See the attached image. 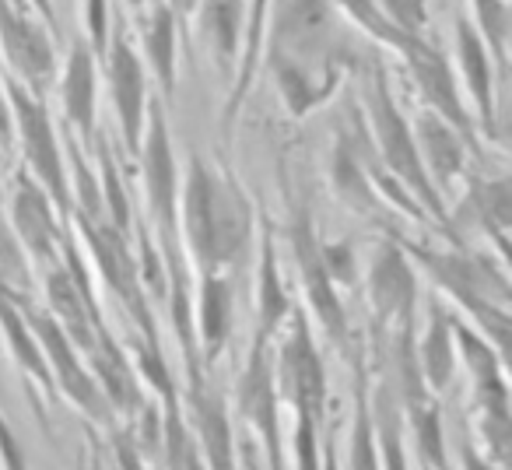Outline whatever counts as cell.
I'll return each instance as SVG.
<instances>
[{"label":"cell","instance_id":"6da1fadb","mask_svg":"<svg viewBox=\"0 0 512 470\" xmlns=\"http://www.w3.org/2000/svg\"><path fill=\"white\" fill-rule=\"evenodd\" d=\"M260 211L242 183L211 158L193 155L183 165L179 239L197 274H232L249 257Z\"/></svg>","mask_w":512,"mask_h":470},{"label":"cell","instance_id":"d590c367","mask_svg":"<svg viewBox=\"0 0 512 470\" xmlns=\"http://www.w3.org/2000/svg\"><path fill=\"white\" fill-rule=\"evenodd\" d=\"M411 418V432L418 442V456L425 470H446V435H442V414L439 404H425L418 411L407 414Z\"/></svg>","mask_w":512,"mask_h":470},{"label":"cell","instance_id":"52a82bcc","mask_svg":"<svg viewBox=\"0 0 512 470\" xmlns=\"http://www.w3.org/2000/svg\"><path fill=\"white\" fill-rule=\"evenodd\" d=\"M71 221H74V228H78L81 243H85L99 278L106 281V288L116 295V302L127 309L130 320L141 327L144 337H158L155 320H151L148 292H144V285H141V267H137L134 253H130V235H123L109 218L74 214Z\"/></svg>","mask_w":512,"mask_h":470},{"label":"cell","instance_id":"f1b7e54d","mask_svg":"<svg viewBox=\"0 0 512 470\" xmlns=\"http://www.w3.org/2000/svg\"><path fill=\"white\" fill-rule=\"evenodd\" d=\"M88 365H92V376L99 379L102 393H106L109 407L123 414H137L141 407V393H137V369L130 362V355H123L120 344L109 337V330H99V344L88 355Z\"/></svg>","mask_w":512,"mask_h":470},{"label":"cell","instance_id":"2e32d148","mask_svg":"<svg viewBox=\"0 0 512 470\" xmlns=\"http://www.w3.org/2000/svg\"><path fill=\"white\" fill-rule=\"evenodd\" d=\"M99 67L102 57L88 39H74L67 46V57L60 64V113H64V130L81 144L85 151H95L99 141Z\"/></svg>","mask_w":512,"mask_h":470},{"label":"cell","instance_id":"7c38bea8","mask_svg":"<svg viewBox=\"0 0 512 470\" xmlns=\"http://www.w3.org/2000/svg\"><path fill=\"white\" fill-rule=\"evenodd\" d=\"M8 221H11V228H15L22 250L29 253V260L36 267L53 271V267L64 260L67 232H64V225H60L64 214L57 211L50 193H46L25 169H18L15 179H11Z\"/></svg>","mask_w":512,"mask_h":470},{"label":"cell","instance_id":"1f68e13d","mask_svg":"<svg viewBox=\"0 0 512 470\" xmlns=\"http://www.w3.org/2000/svg\"><path fill=\"white\" fill-rule=\"evenodd\" d=\"M92 155H95V172H99V183H102V200H106V218L123 235H130L134 232V211H130V197H127V186H123L120 165H116L113 151L102 141H95Z\"/></svg>","mask_w":512,"mask_h":470},{"label":"cell","instance_id":"4fadbf2b","mask_svg":"<svg viewBox=\"0 0 512 470\" xmlns=\"http://www.w3.org/2000/svg\"><path fill=\"white\" fill-rule=\"evenodd\" d=\"M18 302H22L29 327L36 330L39 344H43V355H46V362H50V372H53V383H57V390L64 393L71 404H78L92 421H106V411H109L106 393H102L99 379L92 376V369H85V365H81V351L74 348V341L64 334V327L53 320L50 309L29 306V302H25V295H18Z\"/></svg>","mask_w":512,"mask_h":470},{"label":"cell","instance_id":"7a4b0ae2","mask_svg":"<svg viewBox=\"0 0 512 470\" xmlns=\"http://www.w3.org/2000/svg\"><path fill=\"white\" fill-rule=\"evenodd\" d=\"M362 113H365V127H369V137H372V148H376V155H379V165L425 207V214L435 225L453 235L449 211H446V204H442V193L435 190L425 165H421L414 127L404 116V109L397 106V99H393L390 78H386L383 67H372V71L365 74Z\"/></svg>","mask_w":512,"mask_h":470},{"label":"cell","instance_id":"9c48e42d","mask_svg":"<svg viewBox=\"0 0 512 470\" xmlns=\"http://www.w3.org/2000/svg\"><path fill=\"white\" fill-rule=\"evenodd\" d=\"M102 71H106L109 102L116 113V130H120V144L130 158H141V141L148 130V109H151V74L144 67L141 53L130 46L123 25H113L109 36V50L102 57Z\"/></svg>","mask_w":512,"mask_h":470},{"label":"cell","instance_id":"bcb514c9","mask_svg":"<svg viewBox=\"0 0 512 470\" xmlns=\"http://www.w3.org/2000/svg\"><path fill=\"white\" fill-rule=\"evenodd\" d=\"M78 470H109V467H106V460H102V449L95 446V442L85 449V453L78 456Z\"/></svg>","mask_w":512,"mask_h":470},{"label":"cell","instance_id":"e0dca14e","mask_svg":"<svg viewBox=\"0 0 512 470\" xmlns=\"http://www.w3.org/2000/svg\"><path fill=\"white\" fill-rule=\"evenodd\" d=\"M264 67L271 71L281 102H285V113L292 120H306L316 109H323L348 78V60L330 67H309L285 57H264Z\"/></svg>","mask_w":512,"mask_h":470},{"label":"cell","instance_id":"b9f144b4","mask_svg":"<svg viewBox=\"0 0 512 470\" xmlns=\"http://www.w3.org/2000/svg\"><path fill=\"white\" fill-rule=\"evenodd\" d=\"M0 467L4 470H29V460L22 453V442H18L15 428L8 425V418L0 414Z\"/></svg>","mask_w":512,"mask_h":470},{"label":"cell","instance_id":"ffe728a7","mask_svg":"<svg viewBox=\"0 0 512 470\" xmlns=\"http://www.w3.org/2000/svg\"><path fill=\"white\" fill-rule=\"evenodd\" d=\"M179 32H183V22L165 0H151L148 8L137 15L141 60L165 99H172L179 78Z\"/></svg>","mask_w":512,"mask_h":470},{"label":"cell","instance_id":"60d3db41","mask_svg":"<svg viewBox=\"0 0 512 470\" xmlns=\"http://www.w3.org/2000/svg\"><path fill=\"white\" fill-rule=\"evenodd\" d=\"M113 470H144L141 442H137L134 428H120L113 435Z\"/></svg>","mask_w":512,"mask_h":470},{"label":"cell","instance_id":"c3c4849f","mask_svg":"<svg viewBox=\"0 0 512 470\" xmlns=\"http://www.w3.org/2000/svg\"><path fill=\"white\" fill-rule=\"evenodd\" d=\"M323 470H341V463H337L334 442H327V446H323Z\"/></svg>","mask_w":512,"mask_h":470},{"label":"cell","instance_id":"8d00e7d4","mask_svg":"<svg viewBox=\"0 0 512 470\" xmlns=\"http://www.w3.org/2000/svg\"><path fill=\"white\" fill-rule=\"evenodd\" d=\"M162 449H165V467L169 470H211L200 453V446L190 439L183 425V414L179 407L165 411V421H162Z\"/></svg>","mask_w":512,"mask_h":470},{"label":"cell","instance_id":"484cf974","mask_svg":"<svg viewBox=\"0 0 512 470\" xmlns=\"http://www.w3.org/2000/svg\"><path fill=\"white\" fill-rule=\"evenodd\" d=\"M190 29H197L200 43L211 50L214 64L235 74L242 57V39H246V0H200Z\"/></svg>","mask_w":512,"mask_h":470},{"label":"cell","instance_id":"f35d334b","mask_svg":"<svg viewBox=\"0 0 512 470\" xmlns=\"http://www.w3.org/2000/svg\"><path fill=\"white\" fill-rule=\"evenodd\" d=\"M323 264H327V271L337 288H351L358 281V253H355V243H351V239L323 243Z\"/></svg>","mask_w":512,"mask_h":470},{"label":"cell","instance_id":"603a6c76","mask_svg":"<svg viewBox=\"0 0 512 470\" xmlns=\"http://www.w3.org/2000/svg\"><path fill=\"white\" fill-rule=\"evenodd\" d=\"M271 11H274V0H249L246 4V39H242V57L232 74V85H228L225 102H221V130H225V137L232 134L235 120H239L242 106H246L249 92H253L256 71L264 67Z\"/></svg>","mask_w":512,"mask_h":470},{"label":"cell","instance_id":"7402d4cb","mask_svg":"<svg viewBox=\"0 0 512 470\" xmlns=\"http://www.w3.org/2000/svg\"><path fill=\"white\" fill-rule=\"evenodd\" d=\"M414 141H418V155L425 165L428 179L435 183V190H449L456 179L467 169V151H474L463 141L460 130L449 127L442 116H435L432 109H418V116L411 120Z\"/></svg>","mask_w":512,"mask_h":470},{"label":"cell","instance_id":"7dc6e473","mask_svg":"<svg viewBox=\"0 0 512 470\" xmlns=\"http://www.w3.org/2000/svg\"><path fill=\"white\" fill-rule=\"evenodd\" d=\"M495 141H502L505 148H512V116H505V120H498Z\"/></svg>","mask_w":512,"mask_h":470},{"label":"cell","instance_id":"ba28073f","mask_svg":"<svg viewBox=\"0 0 512 470\" xmlns=\"http://www.w3.org/2000/svg\"><path fill=\"white\" fill-rule=\"evenodd\" d=\"M274 372H278L281 397L292 404L295 421L323 428V411H327V369L316 351L313 327L306 320V309H295L285 334L278 341L274 355Z\"/></svg>","mask_w":512,"mask_h":470},{"label":"cell","instance_id":"4316f807","mask_svg":"<svg viewBox=\"0 0 512 470\" xmlns=\"http://www.w3.org/2000/svg\"><path fill=\"white\" fill-rule=\"evenodd\" d=\"M456 320L446 313L439 299L428 302V320H425V334L418 341V362H421V376L428 383V393H442L449 390L456 376Z\"/></svg>","mask_w":512,"mask_h":470},{"label":"cell","instance_id":"ab89813d","mask_svg":"<svg viewBox=\"0 0 512 470\" xmlns=\"http://www.w3.org/2000/svg\"><path fill=\"white\" fill-rule=\"evenodd\" d=\"M81 11H85V39L95 46L99 57H106L109 36H113V25H116L109 0H81Z\"/></svg>","mask_w":512,"mask_h":470},{"label":"cell","instance_id":"d6986e66","mask_svg":"<svg viewBox=\"0 0 512 470\" xmlns=\"http://www.w3.org/2000/svg\"><path fill=\"white\" fill-rule=\"evenodd\" d=\"M260 257H256V327H253V341L274 344L278 330L288 327L295 306L292 295L285 288L278 267V243H274V225L267 214H260Z\"/></svg>","mask_w":512,"mask_h":470},{"label":"cell","instance_id":"7bdbcfd3","mask_svg":"<svg viewBox=\"0 0 512 470\" xmlns=\"http://www.w3.org/2000/svg\"><path fill=\"white\" fill-rule=\"evenodd\" d=\"M11 141H15V116H11L8 85L0 81V151H8Z\"/></svg>","mask_w":512,"mask_h":470},{"label":"cell","instance_id":"30bf717a","mask_svg":"<svg viewBox=\"0 0 512 470\" xmlns=\"http://www.w3.org/2000/svg\"><path fill=\"white\" fill-rule=\"evenodd\" d=\"M0 57L8 67V78L43 99L53 78H60L57 46H53L46 22H36L32 11L15 8L11 0H0Z\"/></svg>","mask_w":512,"mask_h":470},{"label":"cell","instance_id":"d6a6232c","mask_svg":"<svg viewBox=\"0 0 512 470\" xmlns=\"http://www.w3.org/2000/svg\"><path fill=\"white\" fill-rule=\"evenodd\" d=\"M130 362H134L137 376H141L144 383H148L151 390L165 400V411L179 407L176 383H172V372H169V365H165L162 348H158V337H144V334L134 337V344H130Z\"/></svg>","mask_w":512,"mask_h":470},{"label":"cell","instance_id":"f546056e","mask_svg":"<svg viewBox=\"0 0 512 470\" xmlns=\"http://www.w3.org/2000/svg\"><path fill=\"white\" fill-rule=\"evenodd\" d=\"M400 400L390 383H383L372 400V421H376V439L379 456H383V470H411L404 456V418H400Z\"/></svg>","mask_w":512,"mask_h":470},{"label":"cell","instance_id":"5bb4252c","mask_svg":"<svg viewBox=\"0 0 512 470\" xmlns=\"http://www.w3.org/2000/svg\"><path fill=\"white\" fill-rule=\"evenodd\" d=\"M278 372H274V348L264 341L249 344L246 365L235 383V411L256 432L264 446L267 467L281 470V421H278Z\"/></svg>","mask_w":512,"mask_h":470},{"label":"cell","instance_id":"5b68a950","mask_svg":"<svg viewBox=\"0 0 512 470\" xmlns=\"http://www.w3.org/2000/svg\"><path fill=\"white\" fill-rule=\"evenodd\" d=\"M264 57H285L309 67L341 64L334 0H274Z\"/></svg>","mask_w":512,"mask_h":470},{"label":"cell","instance_id":"74e56055","mask_svg":"<svg viewBox=\"0 0 512 470\" xmlns=\"http://www.w3.org/2000/svg\"><path fill=\"white\" fill-rule=\"evenodd\" d=\"M477 432L488 449V460L512 470V411H484L477 414Z\"/></svg>","mask_w":512,"mask_h":470},{"label":"cell","instance_id":"ee69618b","mask_svg":"<svg viewBox=\"0 0 512 470\" xmlns=\"http://www.w3.org/2000/svg\"><path fill=\"white\" fill-rule=\"evenodd\" d=\"M460 463H463V470H495V463L488 460V456H481L477 453L470 442H463V449H460Z\"/></svg>","mask_w":512,"mask_h":470},{"label":"cell","instance_id":"f907efd6","mask_svg":"<svg viewBox=\"0 0 512 470\" xmlns=\"http://www.w3.org/2000/svg\"><path fill=\"white\" fill-rule=\"evenodd\" d=\"M249 470H260V467H253V463H249Z\"/></svg>","mask_w":512,"mask_h":470},{"label":"cell","instance_id":"8fae6325","mask_svg":"<svg viewBox=\"0 0 512 470\" xmlns=\"http://www.w3.org/2000/svg\"><path fill=\"white\" fill-rule=\"evenodd\" d=\"M365 295L372 306V327H411L418 316V271L400 239H379L365 271Z\"/></svg>","mask_w":512,"mask_h":470},{"label":"cell","instance_id":"44dd1931","mask_svg":"<svg viewBox=\"0 0 512 470\" xmlns=\"http://www.w3.org/2000/svg\"><path fill=\"white\" fill-rule=\"evenodd\" d=\"M235 330L232 274H197V348L204 369H211L228 348Z\"/></svg>","mask_w":512,"mask_h":470},{"label":"cell","instance_id":"cb8c5ba5","mask_svg":"<svg viewBox=\"0 0 512 470\" xmlns=\"http://www.w3.org/2000/svg\"><path fill=\"white\" fill-rule=\"evenodd\" d=\"M456 351H460L463 365L470 376V404L477 414L484 411H509V386L502 379V362L498 351L484 341L477 330L456 320Z\"/></svg>","mask_w":512,"mask_h":470},{"label":"cell","instance_id":"d4e9b609","mask_svg":"<svg viewBox=\"0 0 512 470\" xmlns=\"http://www.w3.org/2000/svg\"><path fill=\"white\" fill-rule=\"evenodd\" d=\"M190 407L197 418L200 435V453H204L211 470H239L235 467V442H232V418H228V404L207 376L190 383Z\"/></svg>","mask_w":512,"mask_h":470},{"label":"cell","instance_id":"681fc988","mask_svg":"<svg viewBox=\"0 0 512 470\" xmlns=\"http://www.w3.org/2000/svg\"><path fill=\"white\" fill-rule=\"evenodd\" d=\"M120 4H123V8H127V11H134V15H141V11L148 8L151 0H120Z\"/></svg>","mask_w":512,"mask_h":470},{"label":"cell","instance_id":"ac0fdd59","mask_svg":"<svg viewBox=\"0 0 512 470\" xmlns=\"http://www.w3.org/2000/svg\"><path fill=\"white\" fill-rule=\"evenodd\" d=\"M453 50L456 67H460V81L467 88L470 102H474L477 127L495 141L498 130V109H495V60H491L488 46H484L481 32L474 29L470 18H456L453 25Z\"/></svg>","mask_w":512,"mask_h":470},{"label":"cell","instance_id":"83f0119b","mask_svg":"<svg viewBox=\"0 0 512 470\" xmlns=\"http://www.w3.org/2000/svg\"><path fill=\"white\" fill-rule=\"evenodd\" d=\"M0 334H4V344H8L11 358H15L25 376L36 379L46 393L57 390L50 362H46V355H43V344H39L36 330L25 320V309H22V302H18V295L8 292V288H0Z\"/></svg>","mask_w":512,"mask_h":470},{"label":"cell","instance_id":"3957f363","mask_svg":"<svg viewBox=\"0 0 512 470\" xmlns=\"http://www.w3.org/2000/svg\"><path fill=\"white\" fill-rule=\"evenodd\" d=\"M141 186L144 207H148V228L155 235L162 257H179L183 239H179V190H183V165L172 151L169 120H165L162 99H151L148 130L141 141ZM186 257V253H183Z\"/></svg>","mask_w":512,"mask_h":470},{"label":"cell","instance_id":"e575fe53","mask_svg":"<svg viewBox=\"0 0 512 470\" xmlns=\"http://www.w3.org/2000/svg\"><path fill=\"white\" fill-rule=\"evenodd\" d=\"M348 470H383V456H379V439H376V421H372V404L365 400V390H358L355 421H351Z\"/></svg>","mask_w":512,"mask_h":470},{"label":"cell","instance_id":"f6af8a7d","mask_svg":"<svg viewBox=\"0 0 512 470\" xmlns=\"http://www.w3.org/2000/svg\"><path fill=\"white\" fill-rule=\"evenodd\" d=\"M172 11H176V18L183 22V29H190L193 18H197V8H200V0H165Z\"/></svg>","mask_w":512,"mask_h":470},{"label":"cell","instance_id":"9a60e30c","mask_svg":"<svg viewBox=\"0 0 512 470\" xmlns=\"http://www.w3.org/2000/svg\"><path fill=\"white\" fill-rule=\"evenodd\" d=\"M400 60L407 64L414 92L421 95V109H432L435 116H442V120H446L453 130H460L463 141L477 151L474 116H470V109L463 106L460 81H456V71L446 60V53L421 36V39H411V46L400 53Z\"/></svg>","mask_w":512,"mask_h":470},{"label":"cell","instance_id":"4dcf8cb0","mask_svg":"<svg viewBox=\"0 0 512 470\" xmlns=\"http://www.w3.org/2000/svg\"><path fill=\"white\" fill-rule=\"evenodd\" d=\"M470 11H474V29L481 32L484 46H488L491 60H495L498 71H509V36H512V11L505 0H470Z\"/></svg>","mask_w":512,"mask_h":470},{"label":"cell","instance_id":"277c9868","mask_svg":"<svg viewBox=\"0 0 512 470\" xmlns=\"http://www.w3.org/2000/svg\"><path fill=\"white\" fill-rule=\"evenodd\" d=\"M8 85V102L11 116H15V137L22 144V169L43 186L53 197L57 211L64 218H71L74 200H71V172H67V148L60 141L57 127H53L50 106L43 95L29 92L25 85H18L15 78H4Z\"/></svg>","mask_w":512,"mask_h":470},{"label":"cell","instance_id":"836d02e7","mask_svg":"<svg viewBox=\"0 0 512 470\" xmlns=\"http://www.w3.org/2000/svg\"><path fill=\"white\" fill-rule=\"evenodd\" d=\"M337 4V11H341L344 18H348L355 29H362L369 39H376V43H383V46H390L393 53H404L407 46H411V39L414 36H404V32H397L390 22H386V15L379 11V4L376 0H334Z\"/></svg>","mask_w":512,"mask_h":470},{"label":"cell","instance_id":"8992f818","mask_svg":"<svg viewBox=\"0 0 512 470\" xmlns=\"http://www.w3.org/2000/svg\"><path fill=\"white\" fill-rule=\"evenodd\" d=\"M288 243H292L295 271H299V285L306 295L309 316L316 320V327L330 337L341 351H348V313H344L341 292H337L334 278H330L327 264H323V239L316 232L313 211L306 204L292 207V218H288Z\"/></svg>","mask_w":512,"mask_h":470}]
</instances>
